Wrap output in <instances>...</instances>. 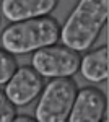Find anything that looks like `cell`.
<instances>
[{"instance_id":"6da1fadb","label":"cell","mask_w":109,"mask_h":122,"mask_svg":"<svg viewBox=\"0 0 109 122\" xmlns=\"http://www.w3.org/2000/svg\"><path fill=\"white\" fill-rule=\"evenodd\" d=\"M109 0H78L60 28L59 39L75 52L88 51L106 25Z\"/></svg>"},{"instance_id":"7a4b0ae2","label":"cell","mask_w":109,"mask_h":122,"mask_svg":"<svg viewBox=\"0 0 109 122\" xmlns=\"http://www.w3.org/2000/svg\"><path fill=\"white\" fill-rule=\"evenodd\" d=\"M60 36V26L54 18H42L18 21L5 28L2 33V46L11 56H21L31 51L54 46Z\"/></svg>"},{"instance_id":"3957f363","label":"cell","mask_w":109,"mask_h":122,"mask_svg":"<svg viewBox=\"0 0 109 122\" xmlns=\"http://www.w3.org/2000/svg\"><path fill=\"white\" fill-rule=\"evenodd\" d=\"M78 86L72 78H52L42 88L34 111L37 122H67Z\"/></svg>"},{"instance_id":"277c9868","label":"cell","mask_w":109,"mask_h":122,"mask_svg":"<svg viewBox=\"0 0 109 122\" xmlns=\"http://www.w3.org/2000/svg\"><path fill=\"white\" fill-rule=\"evenodd\" d=\"M80 54L65 46H47L31 57V68L47 78H72L80 67Z\"/></svg>"},{"instance_id":"5b68a950","label":"cell","mask_w":109,"mask_h":122,"mask_svg":"<svg viewBox=\"0 0 109 122\" xmlns=\"http://www.w3.org/2000/svg\"><path fill=\"white\" fill-rule=\"evenodd\" d=\"M42 88L44 80L39 73H36L31 67H18L13 76L7 81L3 93L15 107H23L34 101Z\"/></svg>"},{"instance_id":"8992f818","label":"cell","mask_w":109,"mask_h":122,"mask_svg":"<svg viewBox=\"0 0 109 122\" xmlns=\"http://www.w3.org/2000/svg\"><path fill=\"white\" fill-rule=\"evenodd\" d=\"M106 114V94L94 86L77 91L67 122H103Z\"/></svg>"},{"instance_id":"52a82bcc","label":"cell","mask_w":109,"mask_h":122,"mask_svg":"<svg viewBox=\"0 0 109 122\" xmlns=\"http://www.w3.org/2000/svg\"><path fill=\"white\" fill-rule=\"evenodd\" d=\"M59 0H2L0 11L11 23L49 16Z\"/></svg>"},{"instance_id":"ba28073f","label":"cell","mask_w":109,"mask_h":122,"mask_svg":"<svg viewBox=\"0 0 109 122\" xmlns=\"http://www.w3.org/2000/svg\"><path fill=\"white\" fill-rule=\"evenodd\" d=\"M78 70L82 72L83 78H86L91 83H101L106 81L109 75V56L108 47L101 46L94 51H90L80 59Z\"/></svg>"},{"instance_id":"9c48e42d","label":"cell","mask_w":109,"mask_h":122,"mask_svg":"<svg viewBox=\"0 0 109 122\" xmlns=\"http://www.w3.org/2000/svg\"><path fill=\"white\" fill-rule=\"evenodd\" d=\"M16 68H18V64L15 56L0 49V85H7V81L16 72Z\"/></svg>"},{"instance_id":"30bf717a","label":"cell","mask_w":109,"mask_h":122,"mask_svg":"<svg viewBox=\"0 0 109 122\" xmlns=\"http://www.w3.org/2000/svg\"><path fill=\"white\" fill-rule=\"evenodd\" d=\"M16 116V107L8 101L3 90H0V122H11Z\"/></svg>"},{"instance_id":"8fae6325","label":"cell","mask_w":109,"mask_h":122,"mask_svg":"<svg viewBox=\"0 0 109 122\" xmlns=\"http://www.w3.org/2000/svg\"><path fill=\"white\" fill-rule=\"evenodd\" d=\"M11 122H37L33 116H28V114H18V116H15V119Z\"/></svg>"},{"instance_id":"7c38bea8","label":"cell","mask_w":109,"mask_h":122,"mask_svg":"<svg viewBox=\"0 0 109 122\" xmlns=\"http://www.w3.org/2000/svg\"><path fill=\"white\" fill-rule=\"evenodd\" d=\"M103 122H108V121H106V119H103Z\"/></svg>"}]
</instances>
